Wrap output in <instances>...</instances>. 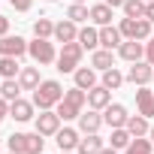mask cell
<instances>
[{"instance_id": "6da1fadb", "label": "cell", "mask_w": 154, "mask_h": 154, "mask_svg": "<svg viewBox=\"0 0 154 154\" xmlns=\"http://www.w3.org/2000/svg\"><path fill=\"white\" fill-rule=\"evenodd\" d=\"M85 103H88V91H82V88H69L66 94H63V100L54 106V112L60 115V121H72V118H79L82 112H85Z\"/></svg>"}, {"instance_id": "7a4b0ae2", "label": "cell", "mask_w": 154, "mask_h": 154, "mask_svg": "<svg viewBox=\"0 0 154 154\" xmlns=\"http://www.w3.org/2000/svg\"><path fill=\"white\" fill-rule=\"evenodd\" d=\"M63 85L57 82V79H42L39 82V88L33 91V106L36 109H54L60 100H63Z\"/></svg>"}, {"instance_id": "3957f363", "label": "cell", "mask_w": 154, "mask_h": 154, "mask_svg": "<svg viewBox=\"0 0 154 154\" xmlns=\"http://www.w3.org/2000/svg\"><path fill=\"white\" fill-rule=\"evenodd\" d=\"M6 145H9V151H15V154H42L45 136H42V133H12V136L6 139Z\"/></svg>"}, {"instance_id": "277c9868", "label": "cell", "mask_w": 154, "mask_h": 154, "mask_svg": "<svg viewBox=\"0 0 154 154\" xmlns=\"http://www.w3.org/2000/svg\"><path fill=\"white\" fill-rule=\"evenodd\" d=\"M82 54H85V48H82V42L75 39V42H63V48L57 51V69L60 72H75L79 69V63H82Z\"/></svg>"}, {"instance_id": "5b68a950", "label": "cell", "mask_w": 154, "mask_h": 154, "mask_svg": "<svg viewBox=\"0 0 154 154\" xmlns=\"http://www.w3.org/2000/svg\"><path fill=\"white\" fill-rule=\"evenodd\" d=\"M27 54H30L33 63H39V66H48V63L57 60V51H54V42H51V39H36V36H33V42H27Z\"/></svg>"}, {"instance_id": "8992f818", "label": "cell", "mask_w": 154, "mask_h": 154, "mask_svg": "<svg viewBox=\"0 0 154 154\" xmlns=\"http://www.w3.org/2000/svg\"><path fill=\"white\" fill-rule=\"evenodd\" d=\"M118 27H121L124 39H139V42H142V39L151 36V21H148V18H127V15H124Z\"/></svg>"}, {"instance_id": "52a82bcc", "label": "cell", "mask_w": 154, "mask_h": 154, "mask_svg": "<svg viewBox=\"0 0 154 154\" xmlns=\"http://www.w3.org/2000/svg\"><path fill=\"white\" fill-rule=\"evenodd\" d=\"M124 79H127L130 85L142 88V85H148V82L154 79V66H151L148 60H136V63H130V69L124 72Z\"/></svg>"}, {"instance_id": "ba28073f", "label": "cell", "mask_w": 154, "mask_h": 154, "mask_svg": "<svg viewBox=\"0 0 154 154\" xmlns=\"http://www.w3.org/2000/svg\"><path fill=\"white\" fill-rule=\"evenodd\" d=\"M33 124H36V133L54 136V133L60 130V115H57L54 109H39V115L33 118Z\"/></svg>"}, {"instance_id": "9c48e42d", "label": "cell", "mask_w": 154, "mask_h": 154, "mask_svg": "<svg viewBox=\"0 0 154 154\" xmlns=\"http://www.w3.org/2000/svg\"><path fill=\"white\" fill-rule=\"evenodd\" d=\"M21 54H27V39L24 36H0V57H21Z\"/></svg>"}, {"instance_id": "30bf717a", "label": "cell", "mask_w": 154, "mask_h": 154, "mask_svg": "<svg viewBox=\"0 0 154 154\" xmlns=\"http://www.w3.org/2000/svg\"><path fill=\"white\" fill-rule=\"evenodd\" d=\"M9 118L12 121H18V124H27V121H33L36 118V106H33V100H12L9 103Z\"/></svg>"}, {"instance_id": "8fae6325", "label": "cell", "mask_w": 154, "mask_h": 154, "mask_svg": "<svg viewBox=\"0 0 154 154\" xmlns=\"http://www.w3.org/2000/svg\"><path fill=\"white\" fill-rule=\"evenodd\" d=\"M75 121H79V133H100V127L106 124L100 109H88V112H82L79 118H75Z\"/></svg>"}, {"instance_id": "7c38bea8", "label": "cell", "mask_w": 154, "mask_h": 154, "mask_svg": "<svg viewBox=\"0 0 154 154\" xmlns=\"http://www.w3.org/2000/svg\"><path fill=\"white\" fill-rule=\"evenodd\" d=\"M118 57L127 60V63L142 60V57H145V42H139V39H124V42L118 45Z\"/></svg>"}, {"instance_id": "4fadbf2b", "label": "cell", "mask_w": 154, "mask_h": 154, "mask_svg": "<svg viewBox=\"0 0 154 154\" xmlns=\"http://www.w3.org/2000/svg\"><path fill=\"white\" fill-rule=\"evenodd\" d=\"M127 106H121V103H109L106 109H103V121L109 124V127H127Z\"/></svg>"}, {"instance_id": "5bb4252c", "label": "cell", "mask_w": 154, "mask_h": 154, "mask_svg": "<svg viewBox=\"0 0 154 154\" xmlns=\"http://www.w3.org/2000/svg\"><path fill=\"white\" fill-rule=\"evenodd\" d=\"M79 139H82V133L72 130V127H60L54 133V142H57L60 151H75V148H79Z\"/></svg>"}, {"instance_id": "9a60e30c", "label": "cell", "mask_w": 154, "mask_h": 154, "mask_svg": "<svg viewBox=\"0 0 154 154\" xmlns=\"http://www.w3.org/2000/svg\"><path fill=\"white\" fill-rule=\"evenodd\" d=\"M121 42H124V33H121V27H112V24L100 27V48H109V51H115Z\"/></svg>"}, {"instance_id": "2e32d148", "label": "cell", "mask_w": 154, "mask_h": 154, "mask_svg": "<svg viewBox=\"0 0 154 154\" xmlns=\"http://www.w3.org/2000/svg\"><path fill=\"white\" fill-rule=\"evenodd\" d=\"M109 103H112V91H109L106 85H94V88L88 91V106H91V109H100V112H103Z\"/></svg>"}, {"instance_id": "e0dca14e", "label": "cell", "mask_w": 154, "mask_h": 154, "mask_svg": "<svg viewBox=\"0 0 154 154\" xmlns=\"http://www.w3.org/2000/svg\"><path fill=\"white\" fill-rule=\"evenodd\" d=\"M136 106H139V115L154 118V91H151L148 85L136 88Z\"/></svg>"}, {"instance_id": "ac0fdd59", "label": "cell", "mask_w": 154, "mask_h": 154, "mask_svg": "<svg viewBox=\"0 0 154 154\" xmlns=\"http://www.w3.org/2000/svg\"><path fill=\"white\" fill-rule=\"evenodd\" d=\"M54 39H57V42H75V39H79V24L69 21V18L57 21V24H54Z\"/></svg>"}, {"instance_id": "d6986e66", "label": "cell", "mask_w": 154, "mask_h": 154, "mask_svg": "<svg viewBox=\"0 0 154 154\" xmlns=\"http://www.w3.org/2000/svg\"><path fill=\"white\" fill-rule=\"evenodd\" d=\"M39 66H21V72H18V85H21V91H36L39 88Z\"/></svg>"}, {"instance_id": "ffe728a7", "label": "cell", "mask_w": 154, "mask_h": 154, "mask_svg": "<svg viewBox=\"0 0 154 154\" xmlns=\"http://www.w3.org/2000/svg\"><path fill=\"white\" fill-rule=\"evenodd\" d=\"M72 79H75V88H82V91H91L97 85V69L94 66H79L72 72Z\"/></svg>"}, {"instance_id": "44dd1931", "label": "cell", "mask_w": 154, "mask_h": 154, "mask_svg": "<svg viewBox=\"0 0 154 154\" xmlns=\"http://www.w3.org/2000/svg\"><path fill=\"white\" fill-rule=\"evenodd\" d=\"M100 148H103V136H100V133H82L75 154H97Z\"/></svg>"}, {"instance_id": "7402d4cb", "label": "cell", "mask_w": 154, "mask_h": 154, "mask_svg": "<svg viewBox=\"0 0 154 154\" xmlns=\"http://www.w3.org/2000/svg\"><path fill=\"white\" fill-rule=\"evenodd\" d=\"M91 66H94L97 72L112 69V66H115V54H112L109 48H94V54H91Z\"/></svg>"}, {"instance_id": "603a6c76", "label": "cell", "mask_w": 154, "mask_h": 154, "mask_svg": "<svg viewBox=\"0 0 154 154\" xmlns=\"http://www.w3.org/2000/svg\"><path fill=\"white\" fill-rule=\"evenodd\" d=\"M79 42H82V48H88V51H94V48H100V27H79Z\"/></svg>"}, {"instance_id": "cb8c5ba5", "label": "cell", "mask_w": 154, "mask_h": 154, "mask_svg": "<svg viewBox=\"0 0 154 154\" xmlns=\"http://www.w3.org/2000/svg\"><path fill=\"white\" fill-rule=\"evenodd\" d=\"M112 6L109 3H97V6H91V21L97 24V27H106V24H112Z\"/></svg>"}, {"instance_id": "d4e9b609", "label": "cell", "mask_w": 154, "mask_h": 154, "mask_svg": "<svg viewBox=\"0 0 154 154\" xmlns=\"http://www.w3.org/2000/svg\"><path fill=\"white\" fill-rule=\"evenodd\" d=\"M127 130H130V136H148L151 124H148L145 115H130L127 118Z\"/></svg>"}, {"instance_id": "484cf974", "label": "cell", "mask_w": 154, "mask_h": 154, "mask_svg": "<svg viewBox=\"0 0 154 154\" xmlns=\"http://www.w3.org/2000/svg\"><path fill=\"white\" fill-rule=\"evenodd\" d=\"M109 139H112L109 145H112V148H118V151H124V148L133 142V136H130V130H127V127H112V136H109Z\"/></svg>"}, {"instance_id": "4316f807", "label": "cell", "mask_w": 154, "mask_h": 154, "mask_svg": "<svg viewBox=\"0 0 154 154\" xmlns=\"http://www.w3.org/2000/svg\"><path fill=\"white\" fill-rule=\"evenodd\" d=\"M124 82H127V79H124L121 69H115V66H112V69H103V82H100V85H106L109 91H118Z\"/></svg>"}, {"instance_id": "83f0119b", "label": "cell", "mask_w": 154, "mask_h": 154, "mask_svg": "<svg viewBox=\"0 0 154 154\" xmlns=\"http://www.w3.org/2000/svg\"><path fill=\"white\" fill-rule=\"evenodd\" d=\"M18 57H0V79H18Z\"/></svg>"}, {"instance_id": "f1b7e54d", "label": "cell", "mask_w": 154, "mask_h": 154, "mask_svg": "<svg viewBox=\"0 0 154 154\" xmlns=\"http://www.w3.org/2000/svg\"><path fill=\"white\" fill-rule=\"evenodd\" d=\"M33 36L36 39H51L54 36V21L51 18H36L33 21Z\"/></svg>"}, {"instance_id": "f546056e", "label": "cell", "mask_w": 154, "mask_h": 154, "mask_svg": "<svg viewBox=\"0 0 154 154\" xmlns=\"http://www.w3.org/2000/svg\"><path fill=\"white\" fill-rule=\"evenodd\" d=\"M151 148H154L151 139H145V136H133V142L124 148V154H151Z\"/></svg>"}, {"instance_id": "4dcf8cb0", "label": "cell", "mask_w": 154, "mask_h": 154, "mask_svg": "<svg viewBox=\"0 0 154 154\" xmlns=\"http://www.w3.org/2000/svg\"><path fill=\"white\" fill-rule=\"evenodd\" d=\"M66 18H69V21H75V24L91 21V9H88L85 3H69V9H66Z\"/></svg>"}, {"instance_id": "1f68e13d", "label": "cell", "mask_w": 154, "mask_h": 154, "mask_svg": "<svg viewBox=\"0 0 154 154\" xmlns=\"http://www.w3.org/2000/svg\"><path fill=\"white\" fill-rule=\"evenodd\" d=\"M18 94H21V85H18V79H3L0 82V97L3 100H18Z\"/></svg>"}, {"instance_id": "d6a6232c", "label": "cell", "mask_w": 154, "mask_h": 154, "mask_svg": "<svg viewBox=\"0 0 154 154\" xmlns=\"http://www.w3.org/2000/svg\"><path fill=\"white\" fill-rule=\"evenodd\" d=\"M121 9L127 18H145V0H127Z\"/></svg>"}, {"instance_id": "836d02e7", "label": "cell", "mask_w": 154, "mask_h": 154, "mask_svg": "<svg viewBox=\"0 0 154 154\" xmlns=\"http://www.w3.org/2000/svg\"><path fill=\"white\" fill-rule=\"evenodd\" d=\"M145 60L154 66V33L148 36V42H145Z\"/></svg>"}, {"instance_id": "e575fe53", "label": "cell", "mask_w": 154, "mask_h": 154, "mask_svg": "<svg viewBox=\"0 0 154 154\" xmlns=\"http://www.w3.org/2000/svg\"><path fill=\"white\" fill-rule=\"evenodd\" d=\"M9 3L15 6V12H30V6H33V0H9Z\"/></svg>"}, {"instance_id": "d590c367", "label": "cell", "mask_w": 154, "mask_h": 154, "mask_svg": "<svg viewBox=\"0 0 154 154\" xmlns=\"http://www.w3.org/2000/svg\"><path fill=\"white\" fill-rule=\"evenodd\" d=\"M9 118V100H3V97H0V124H3Z\"/></svg>"}, {"instance_id": "8d00e7d4", "label": "cell", "mask_w": 154, "mask_h": 154, "mask_svg": "<svg viewBox=\"0 0 154 154\" xmlns=\"http://www.w3.org/2000/svg\"><path fill=\"white\" fill-rule=\"evenodd\" d=\"M6 33H9V18L0 15V36H6Z\"/></svg>"}, {"instance_id": "74e56055", "label": "cell", "mask_w": 154, "mask_h": 154, "mask_svg": "<svg viewBox=\"0 0 154 154\" xmlns=\"http://www.w3.org/2000/svg\"><path fill=\"white\" fill-rule=\"evenodd\" d=\"M145 18L154 24V0H151V3H145Z\"/></svg>"}, {"instance_id": "f35d334b", "label": "cell", "mask_w": 154, "mask_h": 154, "mask_svg": "<svg viewBox=\"0 0 154 154\" xmlns=\"http://www.w3.org/2000/svg\"><path fill=\"white\" fill-rule=\"evenodd\" d=\"M103 3H109V6H112V9H121V6H124V3H127V0H103Z\"/></svg>"}, {"instance_id": "ab89813d", "label": "cell", "mask_w": 154, "mask_h": 154, "mask_svg": "<svg viewBox=\"0 0 154 154\" xmlns=\"http://www.w3.org/2000/svg\"><path fill=\"white\" fill-rule=\"evenodd\" d=\"M97 154H118V148H112V145H109V148H106V145H103V148H100V151H97Z\"/></svg>"}, {"instance_id": "60d3db41", "label": "cell", "mask_w": 154, "mask_h": 154, "mask_svg": "<svg viewBox=\"0 0 154 154\" xmlns=\"http://www.w3.org/2000/svg\"><path fill=\"white\" fill-rule=\"evenodd\" d=\"M148 139H151V142H154V124H151V130H148Z\"/></svg>"}, {"instance_id": "b9f144b4", "label": "cell", "mask_w": 154, "mask_h": 154, "mask_svg": "<svg viewBox=\"0 0 154 154\" xmlns=\"http://www.w3.org/2000/svg\"><path fill=\"white\" fill-rule=\"evenodd\" d=\"M72 3H85V0H72Z\"/></svg>"}, {"instance_id": "7bdbcfd3", "label": "cell", "mask_w": 154, "mask_h": 154, "mask_svg": "<svg viewBox=\"0 0 154 154\" xmlns=\"http://www.w3.org/2000/svg\"><path fill=\"white\" fill-rule=\"evenodd\" d=\"M60 154H72V151H60Z\"/></svg>"}, {"instance_id": "ee69618b", "label": "cell", "mask_w": 154, "mask_h": 154, "mask_svg": "<svg viewBox=\"0 0 154 154\" xmlns=\"http://www.w3.org/2000/svg\"><path fill=\"white\" fill-rule=\"evenodd\" d=\"M51 3H57V0H51Z\"/></svg>"}, {"instance_id": "f6af8a7d", "label": "cell", "mask_w": 154, "mask_h": 154, "mask_svg": "<svg viewBox=\"0 0 154 154\" xmlns=\"http://www.w3.org/2000/svg\"><path fill=\"white\" fill-rule=\"evenodd\" d=\"M145 3H151V0H145Z\"/></svg>"}, {"instance_id": "bcb514c9", "label": "cell", "mask_w": 154, "mask_h": 154, "mask_svg": "<svg viewBox=\"0 0 154 154\" xmlns=\"http://www.w3.org/2000/svg\"><path fill=\"white\" fill-rule=\"evenodd\" d=\"M9 154H15V151H9Z\"/></svg>"}, {"instance_id": "7dc6e473", "label": "cell", "mask_w": 154, "mask_h": 154, "mask_svg": "<svg viewBox=\"0 0 154 154\" xmlns=\"http://www.w3.org/2000/svg\"><path fill=\"white\" fill-rule=\"evenodd\" d=\"M151 82H154V79H151Z\"/></svg>"}]
</instances>
